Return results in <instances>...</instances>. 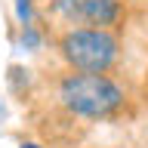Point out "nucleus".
<instances>
[{
    "instance_id": "obj_1",
    "label": "nucleus",
    "mask_w": 148,
    "mask_h": 148,
    "mask_svg": "<svg viewBox=\"0 0 148 148\" xmlns=\"http://www.w3.org/2000/svg\"><path fill=\"white\" fill-rule=\"evenodd\" d=\"M62 102L83 117H105L123 102V92L108 77L83 71L62 80Z\"/></svg>"
},
{
    "instance_id": "obj_2",
    "label": "nucleus",
    "mask_w": 148,
    "mask_h": 148,
    "mask_svg": "<svg viewBox=\"0 0 148 148\" xmlns=\"http://www.w3.org/2000/svg\"><path fill=\"white\" fill-rule=\"evenodd\" d=\"M62 56L86 74H102L117 59V40L102 28H77L62 37Z\"/></svg>"
},
{
    "instance_id": "obj_3",
    "label": "nucleus",
    "mask_w": 148,
    "mask_h": 148,
    "mask_svg": "<svg viewBox=\"0 0 148 148\" xmlns=\"http://www.w3.org/2000/svg\"><path fill=\"white\" fill-rule=\"evenodd\" d=\"M120 18L117 0H83V22L90 25H114Z\"/></svg>"
},
{
    "instance_id": "obj_4",
    "label": "nucleus",
    "mask_w": 148,
    "mask_h": 148,
    "mask_svg": "<svg viewBox=\"0 0 148 148\" xmlns=\"http://www.w3.org/2000/svg\"><path fill=\"white\" fill-rule=\"evenodd\" d=\"M53 3L68 22H80L83 18V0H53Z\"/></svg>"
},
{
    "instance_id": "obj_5",
    "label": "nucleus",
    "mask_w": 148,
    "mask_h": 148,
    "mask_svg": "<svg viewBox=\"0 0 148 148\" xmlns=\"http://www.w3.org/2000/svg\"><path fill=\"white\" fill-rule=\"evenodd\" d=\"M16 16L22 18V25L31 22V0H16Z\"/></svg>"
},
{
    "instance_id": "obj_6",
    "label": "nucleus",
    "mask_w": 148,
    "mask_h": 148,
    "mask_svg": "<svg viewBox=\"0 0 148 148\" xmlns=\"http://www.w3.org/2000/svg\"><path fill=\"white\" fill-rule=\"evenodd\" d=\"M22 148H37V145H22Z\"/></svg>"
}]
</instances>
